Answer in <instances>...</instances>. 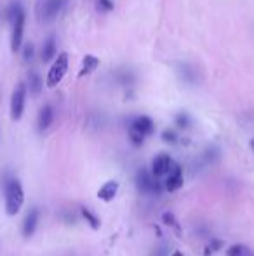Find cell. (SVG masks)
<instances>
[{
	"instance_id": "cell-1",
	"label": "cell",
	"mask_w": 254,
	"mask_h": 256,
	"mask_svg": "<svg viewBox=\"0 0 254 256\" xmlns=\"http://www.w3.org/2000/svg\"><path fill=\"white\" fill-rule=\"evenodd\" d=\"M3 192H5V212L9 216H16L24 202L23 185H21V182L17 178H10L5 183Z\"/></svg>"
},
{
	"instance_id": "cell-2",
	"label": "cell",
	"mask_w": 254,
	"mask_h": 256,
	"mask_svg": "<svg viewBox=\"0 0 254 256\" xmlns=\"http://www.w3.org/2000/svg\"><path fill=\"white\" fill-rule=\"evenodd\" d=\"M66 72H68V54L59 52L58 58H54V61H52L51 68H49V72H47V80H45L47 88H51V89L56 88L64 78Z\"/></svg>"
},
{
	"instance_id": "cell-3",
	"label": "cell",
	"mask_w": 254,
	"mask_h": 256,
	"mask_svg": "<svg viewBox=\"0 0 254 256\" xmlns=\"http://www.w3.org/2000/svg\"><path fill=\"white\" fill-rule=\"evenodd\" d=\"M24 102H26V86L19 82L10 94V118L12 120H19L23 117Z\"/></svg>"
},
{
	"instance_id": "cell-4",
	"label": "cell",
	"mask_w": 254,
	"mask_h": 256,
	"mask_svg": "<svg viewBox=\"0 0 254 256\" xmlns=\"http://www.w3.org/2000/svg\"><path fill=\"white\" fill-rule=\"evenodd\" d=\"M23 34H24V12H21L12 21V34H10V51L17 52L23 46Z\"/></svg>"
},
{
	"instance_id": "cell-5",
	"label": "cell",
	"mask_w": 254,
	"mask_h": 256,
	"mask_svg": "<svg viewBox=\"0 0 254 256\" xmlns=\"http://www.w3.org/2000/svg\"><path fill=\"white\" fill-rule=\"evenodd\" d=\"M174 162L171 158V155L167 154H159L155 158H153V164H152V174L155 178H162V176L169 174V171L173 169Z\"/></svg>"
},
{
	"instance_id": "cell-6",
	"label": "cell",
	"mask_w": 254,
	"mask_h": 256,
	"mask_svg": "<svg viewBox=\"0 0 254 256\" xmlns=\"http://www.w3.org/2000/svg\"><path fill=\"white\" fill-rule=\"evenodd\" d=\"M155 176L152 174V172H148L146 169H141V171L138 172V178H136V182H138V188L141 190L143 194H150V192H159V183L155 182Z\"/></svg>"
},
{
	"instance_id": "cell-7",
	"label": "cell",
	"mask_w": 254,
	"mask_h": 256,
	"mask_svg": "<svg viewBox=\"0 0 254 256\" xmlns=\"http://www.w3.org/2000/svg\"><path fill=\"white\" fill-rule=\"evenodd\" d=\"M66 0H45L40 10V18L44 21H52L59 12H61L63 6Z\"/></svg>"
},
{
	"instance_id": "cell-8",
	"label": "cell",
	"mask_w": 254,
	"mask_h": 256,
	"mask_svg": "<svg viewBox=\"0 0 254 256\" xmlns=\"http://www.w3.org/2000/svg\"><path fill=\"white\" fill-rule=\"evenodd\" d=\"M181 186H183V169H181L180 166L174 164L173 169L169 171V178H167V182H166V188L169 190V192H176V190H180Z\"/></svg>"
},
{
	"instance_id": "cell-9",
	"label": "cell",
	"mask_w": 254,
	"mask_h": 256,
	"mask_svg": "<svg viewBox=\"0 0 254 256\" xmlns=\"http://www.w3.org/2000/svg\"><path fill=\"white\" fill-rule=\"evenodd\" d=\"M38 220H40V211H38L37 208H33L26 214V218H24V223H23V236L24 237H31V236H33L35 230H37Z\"/></svg>"
},
{
	"instance_id": "cell-10",
	"label": "cell",
	"mask_w": 254,
	"mask_h": 256,
	"mask_svg": "<svg viewBox=\"0 0 254 256\" xmlns=\"http://www.w3.org/2000/svg\"><path fill=\"white\" fill-rule=\"evenodd\" d=\"M52 120H54V108H52L51 104H45L40 110V114H38V120H37L38 131L40 132L47 131V129L51 128Z\"/></svg>"
},
{
	"instance_id": "cell-11",
	"label": "cell",
	"mask_w": 254,
	"mask_h": 256,
	"mask_svg": "<svg viewBox=\"0 0 254 256\" xmlns=\"http://www.w3.org/2000/svg\"><path fill=\"white\" fill-rule=\"evenodd\" d=\"M117 192H119V182H106L101 188L98 190V199H101L103 202H112L115 199Z\"/></svg>"
},
{
	"instance_id": "cell-12",
	"label": "cell",
	"mask_w": 254,
	"mask_h": 256,
	"mask_svg": "<svg viewBox=\"0 0 254 256\" xmlns=\"http://www.w3.org/2000/svg\"><path fill=\"white\" fill-rule=\"evenodd\" d=\"M131 126H134L138 131H141L145 136H150L153 131H155V124H153V120L150 117H146V115H139V117L132 118Z\"/></svg>"
},
{
	"instance_id": "cell-13",
	"label": "cell",
	"mask_w": 254,
	"mask_h": 256,
	"mask_svg": "<svg viewBox=\"0 0 254 256\" xmlns=\"http://www.w3.org/2000/svg\"><path fill=\"white\" fill-rule=\"evenodd\" d=\"M99 66V58H96L94 54H87V56L82 60V66L78 70V77H84V75H89Z\"/></svg>"
},
{
	"instance_id": "cell-14",
	"label": "cell",
	"mask_w": 254,
	"mask_h": 256,
	"mask_svg": "<svg viewBox=\"0 0 254 256\" xmlns=\"http://www.w3.org/2000/svg\"><path fill=\"white\" fill-rule=\"evenodd\" d=\"M40 56H42V61H44V63H49V61H52L56 58V37L54 35H51V37L44 42Z\"/></svg>"
},
{
	"instance_id": "cell-15",
	"label": "cell",
	"mask_w": 254,
	"mask_h": 256,
	"mask_svg": "<svg viewBox=\"0 0 254 256\" xmlns=\"http://www.w3.org/2000/svg\"><path fill=\"white\" fill-rule=\"evenodd\" d=\"M26 82H28V89L33 96H38L42 91V77L37 74V72H28L26 75Z\"/></svg>"
},
{
	"instance_id": "cell-16",
	"label": "cell",
	"mask_w": 254,
	"mask_h": 256,
	"mask_svg": "<svg viewBox=\"0 0 254 256\" xmlns=\"http://www.w3.org/2000/svg\"><path fill=\"white\" fill-rule=\"evenodd\" d=\"M21 12H24L23 10V6H21V2L19 0H12V2L7 6V9H5V18H7V21H9L10 24H12V21L16 20L17 16H19Z\"/></svg>"
},
{
	"instance_id": "cell-17",
	"label": "cell",
	"mask_w": 254,
	"mask_h": 256,
	"mask_svg": "<svg viewBox=\"0 0 254 256\" xmlns=\"http://www.w3.org/2000/svg\"><path fill=\"white\" fill-rule=\"evenodd\" d=\"M227 256H254V251L244 244H234L227 250Z\"/></svg>"
},
{
	"instance_id": "cell-18",
	"label": "cell",
	"mask_w": 254,
	"mask_h": 256,
	"mask_svg": "<svg viewBox=\"0 0 254 256\" xmlns=\"http://www.w3.org/2000/svg\"><path fill=\"white\" fill-rule=\"evenodd\" d=\"M80 214H82V218H84L85 222H87L89 225H91V228H92V230H98V228H99L101 222H99V218H98V216H96L92 211H89L87 208H82V209H80Z\"/></svg>"
},
{
	"instance_id": "cell-19",
	"label": "cell",
	"mask_w": 254,
	"mask_h": 256,
	"mask_svg": "<svg viewBox=\"0 0 254 256\" xmlns=\"http://www.w3.org/2000/svg\"><path fill=\"white\" fill-rule=\"evenodd\" d=\"M181 77H183L185 82H188V84H195L197 82V72L195 68L192 66V64H181Z\"/></svg>"
},
{
	"instance_id": "cell-20",
	"label": "cell",
	"mask_w": 254,
	"mask_h": 256,
	"mask_svg": "<svg viewBox=\"0 0 254 256\" xmlns=\"http://www.w3.org/2000/svg\"><path fill=\"white\" fill-rule=\"evenodd\" d=\"M146 136L143 134L141 131H138V129L134 128V126H129V140H131V143L134 146H141L143 142H145Z\"/></svg>"
},
{
	"instance_id": "cell-21",
	"label": "cell",
	"mask_w": 254,
	"mask_h": 256,
	"mask_svg": "<svg viewBox=\"0 0 254 256\" xmlns=\"http://www.w3.org/2000/svg\"><path fill=\"white\" fill-rule=\"evenodd\" d=\"M176 124H178V128H181V129H188L192 126L190 115L188 114H178L176 115Z\"/></svg>"
},
{
	"instance_id": "cell-22",
	"label": "cell",
	"mask_w": 254,
	"mask_h": 256,
	"mask_svg": "<svg viewBox=\"0 0 254 256\" xmlns=\"http://www.w3.org/2000/svg\"><path fill=\"white\" fill-rule=\"evenodd\" d=\"M33 58H35V46L31 42H28L23 48V60L28 63V61H33Z\"/></svg>"
},
{
	"instance_id": "cell-23",
	"label": "cell",
	"mask_w": 254,
	"mask_h": 256,
	"mask_svg": "<svg viewBox=\"0 0 254 256\" xmlns=\"http://www.w3.org/2000/svg\"><path fill=\"white\" fill-rule=\"evenodd\" d=\"M221 246H223V240H218V239L211 240V244L206 248V251H204V254L209 256V254L216 253V251H220V250H221Z\"/></svg>"
},
{
	"instance_id": "cell-24",
	"label": "cell",
	"mask_w": 254,
	"mask_h": 256,
	"mask_svg": "<svg viewBox=\"0 0 254 256\" xmlns=\"http://www.w3.org/2000/svg\"><path fill=\"white\" fill-rule=\"evenodd\" d=\"M96 7L99 12H110L113 9V2L112 0H96Z\"/></svg>"
},
{
	"instance_id": "cell-25",
	"label": "cell",
	"mask_w": 254,
	"mask_h": 256,
	"mask_svg": "<svg viewBox=\"0 0 254 256\" xmlns=\"http://www.w3.org/2000/svg\"><path fill=\"white\" fill-rule=\"evenodd\" d=\"M162 222L166 223V225L173 226L174 230H180V225H178V222H176V218H174L173 212H164V214H162Z\"/></svg>"
},
{
	"instance_id": "cell-26",
	"label": "cell",
	"mask_w": 254,
	"mask_h": 256,
	"mask_svg": "<svg viewBox=\"0 0 254 256\" xmlns=\"http://www.w3.org/2000/svg\"><path fill=\"white\" fill-rule=\"evenodd\" d=\"M162 140L166 143H171V145H174V143H178V134L174 131H171V129H167V131L162 132Z\"/></svg>"
},
{
	"instance_id": "cell-27",
	"label": "cell",
	"mask_w": 254,
	"mask_h": 256,
	"mask_svg": "<svg viewBox=\"0 0 254 256\" xmlns=\"http://www.w3.org/2000/svg\"><path fill=\"white\" fill-rule=\"evenodd\" d=\"M171 256H183V253H180V251H174V253L171 254Z\"/></svg>"
},
{
	"instance_id": "cell-28",
	"label": "cell",
	"mask_w": 254,
	"mask_h": 256,
	"mask_svg": "<svg viewBox=\"0 0 254 256\" xmlns=\"http://www.w3.org/2000/svg\"><path fill=\"white\" fill-rule=\"evenodd\" d=\"M249 145H251V148H253V152H254V140H251V143H249Z\"/></svg>"
}]
</instances>
